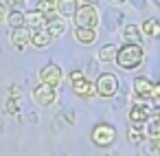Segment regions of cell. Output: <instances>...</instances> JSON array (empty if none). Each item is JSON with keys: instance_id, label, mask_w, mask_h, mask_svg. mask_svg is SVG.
Masks as SVG:
<instances>
[{"instance_id": "6da1fadb", "label": "cell", "mask_w": 160, "mask_h": 156, "mask_svg": "<svg viewBox=\"0 0 160 156\" xmlns=\"http://www.w3.org/2000/svg\"><path fill=\"white\" fill-rule=\"evenodd\" d=\"M114 62H116L123 70H134V68H138V66L142 64V49H140V44L129 42V44L121 46Z\"/></svg>"}, {"instance_id": "7a4b0ae2", "label": "cell", "mask_w": 160, "mask_h": 156, "mask_svg": "<svg viewBox=\"0 0 160 156\" xmlns=\"http://www.w3.org/2000/svg\"><path fill=\"white\" fill-rule=\"evenodd\" d=\"M75 22L77 27H90L94 29L97 22H99V13L94 11V5H81L75 13Z\"/></svg>"}, {"instance_id": "3957f363", "label": "cell", "mask_w": 160, "mask_h": 156, "mask_svg": "<svg viewBox=\"0 0 160 156\" xmlns=\"http://www.w3.org/2000/svg\"><path fill=\"white\" fill-rule=\"evenodd\" d=\"M97 95L99 97H112V95H116V90H118V79H116V75H112V73H103L99 79H97Z\"/></svg>"}, {"instance_id": "277c9868", "label": "cell", "mask_w": 160, "mask_h": 156, "mask_svg": "<svg viewBox=\"0 0 160 156\" xmlns=\"http://www.w3.org/2000/svg\"><path fill=\"white\" fill-rule=\"evenodd\" d=\"M114 138H116V130L112 127V125H97L94 130H92V141L97 143V145H101V147H108V145H112L114 143Z\"/></svg>"}, {"instance_id": "5b68a950", "label": "cell", "mask_w": 160, "mask_h": 156, "mask_svg": "<svg viewBox=\"0 0 160 156\" xmlns=\"http://www.w3.org/2000/svg\"><path fill=\"white\" fill-rule=\"evenodd\" d=\"M40 81H42V84H48V86H57V84L62 81V70H59V66L46 64V66L40 70Z\"/></svg>"}, {"instance_id": "8992f818", "label": "cell", "mask_w": 160, "mask_h": 156, "mask_svg": "<svg viewBox=\"0 0 160 156\" xmlns=\"http://www.w3.org/2000/svg\"><path fill=\"white\" fill-rule=\"evenodd\" d=\"M55 86H48V84H40L35 90H33V97H35V101L38 103H42V106H51L53 101H55V90H53Z\"/></svg>"}, {"instance_id": "52a82bcc", "label": "cell", "mask_w": 160, "mask_h": 156, "mask_svg": "<svg viewBox=\"0 0 160 156\" xmlns=\"http://www.w3.org/2000/svg\"><path fill=\"white\" fill-rule=\"evenodd\" d=\"M149 119H151V108H149L147 103H138V106H134V108L129 110V121L136 123V125H142V123H147Z\"/></svg>"}, {"instance_id": "ba28073f", "label": "cell", "mask_w": 160, "mask_h": 156, "mask_svg": "<svg viewBox=\"0 0 160 156\" xmlns=\"http://www.w3.org/2000/svg\"><path fill=\"white\" fill-rule=\"evenodd\" d=\"M134 90L140 99H151L153 97V90H156V84H151L147 77H136L134 79Z\"/></svg>"}, {"instance_id": "9c48e42d", "label": "cell", "mask_w": 160, "mask_h": 156, "mask_svg": "<svg viewBox=\"0 0 160 156\" xmlns=\"http://www.w3.org/2000/svg\"><path fill=\"white\" fill-rule=\"evenodd\" d=\"M72 90H75L79 97H92V95H97V86H94V84H90L86 77H83V79H77V81H72Z\"/></svg>"}, {"instance_id": "30bf717a", "label": "cell", "mask_w": 160, "mask_h": 156, "mask_svg": "<svg viewBox=\"0 0 160 156\" xmlns=\"http://www.w3.org/2000/svg\"><path fill=\"white\" fill-rule=\"evenodd\" d=\"M31 31L29 29H24V27H20V29H13V33H11V42H13V46H18V49H24L29 42H31Z\"/></svg>"}, {"instance_id": "8fae6325", "label": "cell", "mask_w": 160, "mask_h": 156, "mask_svg": "<svg viewBox=\"0 0 160 156\" xmlns=\"http://www.w3.org/2000/svg\"><path fill=\"white\" fill-rule=\"evenodd\" d=\"M77 9H79L77 0H57V13H59L62 18H70V16H75Z\"/></svg>"}, {"instance_id": "7c38bea8", "label": "cell", "mask_w": 160, "mask_h": 156, "mask_svg": "<svg viewBox=\"0 0 160 156\" xmlns=\"http://www.w3.org/2000/svg\"><path fill=\"white\" fill-rule=\"evenodd\" d=\"M75 38H77L79 44H92V42L97 40V33H94V29H90V27H77V29H75Z\"/></svg>"}, {"instance_id": "4fadbf2b", "label": "cell", "mask_w": 160, "mask_h": 156, "mask_svg": "<svg viewBox=\"0 0 160 156\" xmlns=\"http://www.w3.org/2000/svg\"><path fill=\"white\" fill-rule=\"evenodd\" d=\"M51 40H53V35H51L46 29H35V31H33V35H31V42H33V46H38V49L48 46V44H51Z\"/></svg>"}, {"instance_id": "5bb4252c", "label": "cell", "mask_w": 160, "mask_h": 156, "mask_svg": "<svg viewBox=\"0 0 160 156\" xmlns=\"http://www.w3.org/2000/svg\"><path fill=\"white\" fill-rule=\"evenodd\" d=\"M38 11H42V13L46 16V20H55L57 0H40V3H38Z\"/></svg>"}, {"instance_id": "9a60e30c", "label": "cell", "mask_w": 160, "mask_h": 156, "mask_svg": "<svg viewBox=\"0 0 160 156\" xmlns=\"http://www.w3.org/2000/svg\"><path fill=\"white\" fill-rule=\"evenodd\" d=\"M142 33H147L149 38H160V22L156 18H149L142 22Z\"/></svg>"}, {"instance_id": "2e32d148", "label": "cell", "mask_w": 160, "mask_h": 156, "mask_svg": "<svg viewBox=\"0 0 160 156\" xmlns=\"http://www.w3.org/2000/svg\"><path fill=\"white\" fill-rule=\"evenodd\" d=\"M24 16H27V22H29L33 29H42V24L46 22V16H44L42 11H38V9L31 11V13H24Z\"/></svg>"}, {"instance_id": "e0dca14e", "label": "cell", "mask_w": 160, "mask_h": 156, "mask_svg": "<svg viewBox=\"0 0 160 156\" xmlns=\"http://www.w3.org/2000/svg\"><path fill=\"white\" fill-rule=\"evenodd\" d=\"M123 33H125V38L129 40V42H134V44H140V33H142V29H138V24H127L125 29H123Z\"/></svg>"}, {"instance_id": "ac0fdd59", "label": "cell", "mask_w": 160, "mask_h": 156, "mask_svg": "<svg viewBox=\"0 0 160 156\" xmlns=\"http://www.w3.org/2000/svg\"><path fill=\"white\" fill-rule=\"evenodd\" d=\"M116 53H118V49H116L114 44H108V46H103V49L99 51V60H101V62H114V60H116Z\"/></svg>"}, {"instance_id": "d6986e66", "label": "cell", "mask_w": 160, "mask_h": 156, "mask_svg": "<svg viewBox=\"0 0 160 156\" xmlns=\"http://www.w3.org/2000/svg\"><path fill=\"white\" fill-rule=\"evenodd\" d=\"M7 22L11 24V29H20V27H24L27 16H24L22 11H11V13H9V18H7Z\"/></svg>"}, {"instance_id": "ffe728a7", "label": "cell", "mask_w": 160, "mask_h": 156, "mask_svg": "<svg viewBox=\"0 0 160 156\" xmlns=\"http://www.w3.org/2000/svg\"><path fill=\"white\" fill-rule=\"evenodd\" d=\"M147 134L156 141V138H160V117H151L149 121H147Z\"/></svg>"}, {"instance_id": "44dd1931", "label": "cell", "mask_w": 160, "mask_h": 156, "mask_svg": "<svg viewBox=\"0 0 160 156\" xmlns=\"http://www.w3.org/2000/svg\"><path fill=\"white\" fill-rule=\"evenodd\" d=\"M64 29H66V27H64L62 20H48V24H46V31H48L53 38H59V35L64 33Z\"/></svg>"}, {"instance_id": "7402d4cb", "label": "cell", "mask_w": 160, "mask_h": 156, "mask_svg": "<svg viewBox=\"0 0 160 156\" xmlns=\"http://www.w3.org/2000/svg\"><path fill=\"white\" fill-rule=\"evenodd\" d=\"M142 138H145V136H142V132H140V130H136V123H134V125L129 127V141L138 145V143H142Z\"/></svg>"}, {"instance_id": "603a6c76", "label": "cell", "mask_w": 160, "mask_h": 156, "mask_svg": "<svg viewBox=\"0 0 160 156\" xmlns=\"http://www.w3.org/2000/svg\"><path fill=\"white\" fill-rule=\"evenodd\" d=\"M77 79H83V73L81 70H72L70 73V81H77Z\"/></svg>"}, {"instance_id": "cb8c5ba5", "label": "cell", "mask_w": 160, "mask_h": 156, "mask_svg": "<svg viewBox=\"0 0 160 156\" xmlns=\"http://www.w3.org/2000/svg\"><path fill=\"white\" fill-rule=\"evenodd\" d=\"M9 18V13H7V9H5V5H0V22H5Z\"/></svg>"}, {"instance_id": "d4e9b609", "label": "cell", "mask_w": 160, "mask_h": 156, "mask_svg": "<svg viewBox=\"0 0 160 156\" xmlns=\"http://www.w3.org/2000/svg\"><path fill=\"white\" fill-rule=\"evenodd\" d=\"M7 112H18V106L13 108V101H9V103H7Z\"/></svg>"}, {"instance_id": "484cf974", "label": "cell", "mask_w": 160, "mask_h": 156, "mask_svg": "<svg viewBox=\"0 0 160 156\" xmlns=\"http://www.w3.org/2000/svg\"><path fill=\"white\" fill-rule=\"evenodd\" d=\"M134 7H138V9L145 7V0H134Z\"/></svg>"}, {"instance_id": "4316f807", "label": "cell", "mask_w": 160, "mask_h": 156, "mask_svg": "<svg viewBox=\"0 0 160 156\" xmlns=\"http://www.w3.org/2000/svg\"><path fill=\"white\" fill-rule=\"evenodd\" d=\"M83 5H94V3H99V0H81Z\"/></svg>"}, {"instance_id": "83f0119b", "label": "cell", "mask_w": 160, "mask_h": 156, "mask_svg": "<svg viewBox=\"0 0 160 156\" xmlns=\"http://www.w3.org/2000/svg\"><path fill=\"white\" fill-rule=\"evenodd\" d=\"M13 3H16V5H22V3H24V0H13Z\"/></svg>"}, {"instance_id": "f1b7e54d", "label": "cell", "mask_w": 160, "mask_h": 156, "mask_svg": "<svg viewBox=\"0 0 160 156\" xmlns=\"http://www.w3.org/2000/svg\"><path fill=\"white\" fill-rule=\"evenodd\" d=\"M110 3H125V0H110Z\"/></svg>"}, {"instance_id": "f546056e", "label": "cell", "mask_w": 160, "mask_h": 156, "mask_svg": "<svg viewBox=\"0 0 160 156\" xmlns=\"http://www.w3.org/2000/svg\"><path fill=\"white\" fill-rule=\"evenodd\" d=\"M153 3H156V5H158V7H160V0H153Z\"/></svg>"}, {"instance_id": "4dcf8cb0", "label": "cell", "mask_w": 160, "mask_h": 156, "mask_svg": "<svg viewBox=\"0 0 160 156\" xmlns=\"http://www.w3.org/2000/svg\"><path fill=\"white\" fill-rule=\"evenodd\" d=\"M158 117H160V110H158Z\"/></svg>"}]
</instances>
